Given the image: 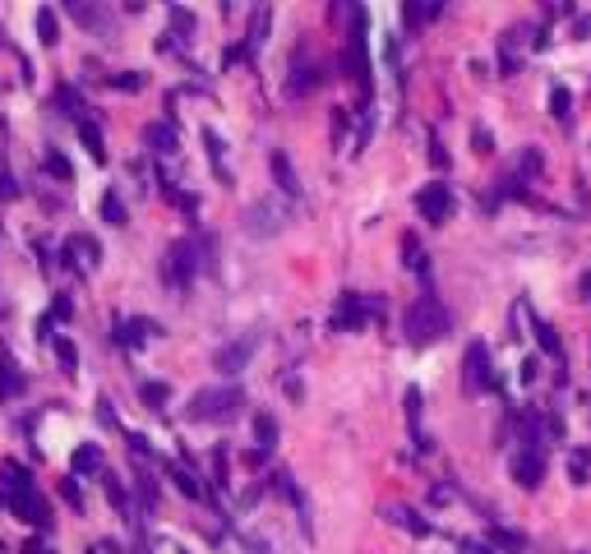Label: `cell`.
Here are the masks:
<instances>
[{"mask_svg": "<svg viewBox=\"0 0 591 554\" xmlns=\"http://www.w3.org/2000/svg\"><path fill=\"white\" fill-rule=\"evenodd\" d=\"M448 310H444V300L439 296H416L407 305V315H402V332H407V342L412 347H429V342H439L444 332H448Z\"/></svg>", "mask_w": 591, "mask_h": 554, "instance_id": "obj_1", "label": "cell"}, {"mask_svg": "<svg viewBox=\"0 0 591 554\" xmlns=\"http://www.w3.org/2000/svg\"><path fill=\"white\" fill-rule=\"evenodd\" d=\"M462 388L467 393H490L495 388V365H490V347L486 342H471L462 356Z\"/></svg>", "mask_w": 591, "mask_h": 554, "instance_id": "obj_5", "label": "cell"}, {"mask_svg": "<svg viewBox=\"0 0 591 554\" xmlns=\"http://www.w3.org/2000/svg\"><path fill=\"white\" fill-rule=\"evenodd\" d=\"M112 83H116V88H125V93H139V88H144V74H139V70H125V74H116Z\"/></svg>", "mask_w": 591, "mask_h": 554, "instance_id": "obj_37", "label": "cell"}, {"mask_svg": "<svg viewBox=\"0 0 591 554\" xmlns=\"http://www.w3.org/2000/svg\"><path fill=\"white\" fill-rule=\"evenodd\" d=\"M167 471H171V481H176V490H180L185 499H204V485H199L195 471H185V466H167Z\"/></svg>", "mask_w": 591, "mask_h": 554, "instance_id": "obj_23", "label": "cell"}, {"mask_svg": "<svg viewBox=\"0 0 591 554\" xmlns=\"http://www.w3.org/2000/svg\"><path fill=\"white\" fill-rule=\"evenodd\" d=\"M144 144H148L153 153H162V157L176 153V125H171V121H153V125L144 130Z\"/></svg>", "mask_w": 591, "mask_h": 554, "instance_id": "obj_15", "label": "cell"}, {"mask_svg": "<svg viewBox=\"0 0 591 554\" xmlns=\"http://www.w3.org/2000/svg\"><path fill=\"white\" fill-rule=\"evenodd\" d=\"M204 249H208V245H199V240H190V236H185V240H171L167 259H162V282H167V287H190L195 273L204 268V259H199Z\"/></svg>", "mask_w": 591, "mask_h": 554, "instance_id": "obj_3", "label": "cell"}, {"mask_svg": "<svg viewBox=\"0 0 591 554\" xmlns=\"http://www.w3.org/2000/svg\"><path fill=\"white\" fill-rule=\"evenodd\" d=\"M79 138H84V148H88V157L93 162H106V138H102V130L84 116V121H79Z\"/></svg>", "mask_w": 591, "mask_h": 554, "instance_id": "obj_19", "label": "cell"}, {"mask_svg": "<svg viewBox=\"0 0 591 554\" xmlns=\"http://www.w3.org/2000/svg\"><path fill=\"white\" fill-rule=\"evenodd\" d=\"M97 466H102V449L97 443H79L74 449V471L84 476V471H97Z\"/></svg>", "mask_w": 591, "mask_h": 554, "instance_id": "obj_25", "label": "cell"}, {"mask_svg": "<svg viewBox=\"0 0 591 554\" xmlns=\"http://www.w3.org/2000/svg\"><path fill=\"white\" fill-rule=\"evenodd\" d=\"M42 166H46V176H56V180H74V166H70L61 153H46Z\"/></svg>", "mask_w": 591, "mask_h": 554, "instance_id": "obj_31", "label": "cell"}, {"mask_svg": "<svg viewBox=\"0 0 591 554\" xmlns=\"http://www.w3.org/2000/svg\"><path fill=\"white\" fill-rule=\"evenodd\" d=\"M167 19H171V28H176V38H185V33H195V14L185 10V5H171L167 10Z\"/></svg>", "mask_w": 591, "mask_h": 554, "instance_id": "obj_32", "label": "cell"}, {"mask_svg": "<svg viewBox=\"0 0 591 554\" xmlns=\"http://www.w3.org/2000/svg\"><path fill=\"white\" fill-rule=\"evenodd\" d=\"M56 356H61L65 374H74V370H79V351H74V342H70V338H61V342H56Z\"/></svg>", "mask_w": 591, "mask_h": 554, "instance_id": "obj_36", "label": "cell"}, {"mask_svg": "<svg viewBox=\"0 0 591 554\" xmlns=\"http://www.w3.org/2000/svg\"><path fill=\"white\" fill-rule=\"evenodd\" d=\"M102 217L112 222V227H125V204L116 199V194H102Z\"/></svg>", "mask_w": 591, "mask_h": 554, "instance_id": "obj_34", "label": "cell"}, {"mask_svg": "<svg viewBox=\"0 0 591 554\" xmlns=\"http://www.w3.org/2000/svg\"><path fill=\"white\" fill-rule=\"evenodd\" d=\"M268 28H273V10H268V5H259V10L250 14V38H246V55H254V51L263 46Z\"/></svg>", "mask_w": 591, "mask_h": 554, "instance_id": "obj_18", "label": "cell"}, {"mask_svg": "<svg viewBox=\"0 0 591 554\" xmlns=\"http://www.w3.org/2000/svg\"><path fill=\"white\" fill-rule=\"evenodd\" d=\"M282 222H287V208H282V204L259 199V204H250V213H246V231H250V236H278Z\"/></svg>", "mask_w": 591, "mask_h": 554, "instance_id": "obj_8", "label": "cell"}, {"mask_svg": "<svg viewBox=\"0 0 591 554\" xmlns=\"http://www.w3.org/2000/svg\"><path fill=\"white\" fill-rule=\"evenodd\" d=\"M346 70L361 83V93H370V46H365V10H352V33H346Z\"/></svg>", "mask_w": 591, "mask_h": 554, "instance_id": "obj_4", "label": "cell"}, {"mask_svg": "<svg viewBox=\"0 0 591 554\" xmlns=\"http://www.w3.org/2000/svg\"><path fill=\"white\" fill-rule=\"evenodd\" d=\"M246 411V388L240 383H218V388H199L190 398V421H204V425H227Z\"/></svg>", "mask_w": 591, "mask_h": 554, "instance_id": "obj_2", "label": "cell"}, {"mask_svg": "<svg viewBox=\"0 0 591 554\" xmlns=\"http://www.w3.org/2000/svg\"><path fill=\"white\" fill-rule=\"evenodd\" d=\"M541 476H545V457L522 449V453L513 457V481H518L522 490H536V485H541Z\"/></svg>", "mask_w": 591, "mask_h": 554, "instance_id": "obj_12", "label": "cell"}, {"mask_svg": "<svg viewBox=\"0 0 591 554\" xmlns=\"http://www.w3.org/2000/svg\"><path fill=\"white\" fill-rule=\"evenodd\" d=\"M402 249H407V268H416V273H420V268H425V255H420V245H416V240L407 236V240H402Z\"/></svg>", "mask_w": 591, "mask_h": 554, "instance_id": "obj_38", "label": "cell"}, {"mask_svg": "<svg viewBox=\"0 0 591 554\" xmlns=\"http://www.w3.org/2000/svg\"><path fill=\"white\" fill-rule=\"evenodd\" d=\"M139 398L157 411V407H162V402L171 398V388H167V383H157V379H148V383H139Z\"/></svg>", "mask_w": 591, "mask_h": 554, "instance_id": "obj_27", "label": "cell"}, {"mask_svg": "<svg viewBox=\"0 0 591 554\" xmlns=\"http://www.w3.org/2000/svg\"><path fill=\"white\" fill-rule=\"evenodd\" d=\"M134 554H148V541L139 536V541H134Z\"/></svg>", "mask_w": 591, "mask_h": 554, "instance_id": "obj_43", "label": "cell"}, {"mask_svg": "<svg viewBox=\"0 0 591 554\" xmlns=\"http://www.w3.org/2000/svg\"><path fill=\"white\" fill-rule=\"evenodd\" d=\"M65 10L84 23V28H93V33H112V10L106 5H88V0H65Z\"/></svg>", "mask_w": 591, "mask_h": 554, "instance_id": "obj_11", "label": "cell"}, {"mask_svg": "<svg viewBox=\"0 0 591 554\" xmlns=\"http://www.w3.org/2000/svg\"><path fill=\"white\" fill-rule=\"evenodd\" d=\"M407 425H412V434L420 443V388H407ZM420 449H425V443H420Z\"/></svg>", "mask_w": 591, "mask_h": 554, "instance_id": "obj_30", "label": "cell"}, {"mask_svg": "<svg viewBox=\"0 0 591 554\" xmlns=\"http://www.w3.org/2000/svg\"><path fill=\"white\" fill-rule=\"evenodd\" d=\"M102 481H106V499H112V508H116L121 517H129V522H134V508H129V494H125L121 476H102Z\"/></svg>", "mask_w": 591, "mask_h": 554, "instance_id": "obj_22", "label": "cell"}, {"mask_svg": "<svg viewBox=\"0 0 591 554\" xmlns=\"http://www.w3.org/2000/svg\"><path fill=\"white\" fill-rule=\"evenodd\" d=\"M384 305L374 300V296H356V291H346L342 300H337V315H333V328L337 332H352V328H365L374 315H379Z\"/></svg>", "mask_w": 591, "mask_h": 554, "instance_id": "obj_6", "label": "cell"}, {"mask_svg": "<svg viewBox=\"0 0 591 554\" xmlns=\"http://www.w3.org/2000/svg\"><path fill=\"white\" fill-rule=\"evenodd\" d=\"M254 347H259V338H240V342H227L218 356H212V365H218L222 374H240L250 365V356H254Z\"/></svg>", "mask_w": 591, "mask_h": 554, "instance_id": "obj_10", "label": "cell"}, {"mask_svg": "<svg viewBox=\"0 0 591 554\" xmlns=\"http://www.w3.org/2000/svg\"><path fill=\"white\" fill-rule=\"evenodd\" d=\"M416 213L425 217V222H448L453 217V185H444V180H435V185H425L420 194H416Z\"/></svg>", "mask_w": 591, "mask_h": 554, "instance_id": "obj_7", "label": "cell"}, {"mask_svg": "<svg viewBox=\"0 0 591 554\" xmlns=\"http://www.w3.org/2000/svg\"><path fill=\"white\" fill-rule=\"evenodd\" d=\"M527 319H531V328H536V342H541V351H545V356H554V360H563V342H559L554 323H545L536 310H527Z\"/></svg>", "mask_w": 591, "mask_h": 554, "instance_id": "obj_16", "label": "cell"}, {"mask_svg": "<svg viewBox=\"0 0 591 554\" xmlns=\"http://www.w3.org/2000/svg\"><path fill=\"white\" fill-rule=\"evenodd\" d=\"M19 194V180L10 176V166H0V199H14Z\"/></svg>", "mask_w": 591, "mask_h": 554, "instance_id": "obj_39", "label": "cell"}, {"mask_svg": "<svg viewBox=\"0 0 591 554\" xmlns=\"http://www.w3.org/2000/svg\"><path fill=\"white\" fill-rule=\"evenodd\" d=\"M23 393V370L14 365V356L5 351V342H0V402H10Z\"/></svg>", "mask_w": 591, "mask_h": 554, "instance_id": "obj_13", "label": "cell"}, {"mask_svg": "<svg viewBox=\"0 0 591 554\" xmlns=\"http://www.w3.org/2000/svg\"><path fill=\"white\" fill-rule=\"evenodd\" d=\"M550 116H554V121H569V116H573V93H569V88H554V93H550Z\"/></svg>", "mask_w": 591, "mask_h": 554, "instance_id": "obj_26", "label": "cell"}, {"mask_svg": "<svg viewBox=\"0 0 591 554\" xmlns=\"http://www.w3.org/2000/svg\"><path fill=\"white\" fill-rule=\"evenodd\" d=\"M93 554H97V550H93Z\"/></svg>", "mask_w": 591, "mask_h": 554, "instance_id": "obj_44", "label": "cell"}, {"mask_svg": "<svg viewBox=\"0 0 591 554\" xmlns=\"http://www.w3.org/2000/svg\"><path fill=\"white\" fill-rule=\"evenodd\" d=\"M153 332H162L153 319H121V323H116V342H121V347H139L144 338H153Z\"/></svg>", "mask_w": 591, "mask_h": 554, "instance_id": "obj_14", "label": "cell"}, {"mask_svg": "<svg viewBox=\"0 0 591 554\" xmlns=\"http://www.w3.org/2000/svg\"><path fill=\"white\" fill-rule=\"evenodd\" d=\"M5 504L23 517V522H33V526H51V508H46V499L37 494V485H29V490H14V494H5Z\"/></svg>", "mask_w": 591, "mask_h": 554, "instance_id": "obj_9", "label": "cell"}, {"mask_svg": "<svg viewBox=\"0 0 591 554\" xmlns=\"http://www.w3.org/2000/svg\"><path fill=\"white\" fill-rule=\"evenodd\" d=\"M569 471H573V481L587 485V471H591V449H573L569 453Z\"/></svg>", "mask_w": 591, "mask_h": 554, "instance_id": "obj_29", "label": "cell"}, {"mask_svg": "<svg viewBox=\"0 0 591 554\" xmlns=\"http://www.w3.org/2000/svg\"><path fill=\"white\" fill-rule=\"evenodd\" d=\"M56 106H65V116L84 121V97H79L74 88H56Z\"/></svg>", "mask_w": 591, "mask_h": 554, "instance_id": "obj_28", "label": "cell"}, {"mask_svg": "<svg viewBox=\"0 0 591 554\" xmlns=\"http://www.w3.org/2000/svg\"><path fill=\"white\" fill-rule=\"evenodd\" d=\"M97 416H102V425H116V416H112V402H97Z\"/></svg>", "mask_w": 591, "mask_h": 554, "instance_id": "obj_42", "label": "cell"}, {"mask_svg": "<svg viewBox=\"0 0 591 554\" xmlns=\"http://www.w3.org/2000/svg\"><path fill=\"white\" fill-rule=\"evenodd\" d=\"M254 439H259V457L278 443V421H273L268 411H259V416H254Z\"/></svg>", "mask_w": 591, "mask_h": 554, "instance_id": "obj_21", "label": "cell"}, {"mask_svg": "<svg viewBox=\"0 0 591 554\" xmlns=\"http://www.w3.org/2000/svg\"><path fill=\"white\" fill-rule=\"evenodd\" d=\"M268 162H273V176H278V185H282V194H301V180H296V172H291V157L278 148L273 157H268Z\"/></svg>", "mask_w": 591, "mask_h": 554, "instance_id": "obj_20", "label": "cell"}, {"mask_svg": "<svg viewBox=\"0 0 591 554\" xmlns=\"http://www.w3.org/2000/svg\"><path fill=\"white\" fill-rule=\"evenodd\" d=\"M402 19L416 28V23H425V19H439V5H402Z\"/></svg>", "mask_w": 591, "mask_h": 554, "instance_id": "obj_35", "label": "cell"}, {"mask_svg": "<svg viewBox=\"0 0 591 554\" xmlns=\"http://www.w3.org/2000/svg\"><path fill=\"white\" fill-rule=\"evenodd\" d=\"M37 38H42L46 46H56V42H61V28H56V10H51V5H42V10H37Z\"/></svg>", "mask_w": 591, "mask_h": 554, "instance_id": "obj_24", "label": "cell"}, {"mask_svg": "<svg viewBox=\"0 0 591 554\" xmlns=\"http://www.w3.org/2000/svg\"><path fill=\"white\" fill-rule=\"evenodd\" d=\"M51 319H70V300H65V296L51 305ZM51 319H46V323H51Z\"/></svg>", "mask_w": 591, "mask_h": 554, "instance_id": "obj_41", "label": "cell"}, {"mask_svg": "<svg viewBox=\"0 0 591 554\" xmlns=\"http://www.w3.org/2000/svg\"><path fill=\"white\" fill-rule=\"evenodd\" d=\"M65 255H74L79 268H93V264L102 259V245H97L93 236H70V240H65Z\"/></svg>", "mask_w": 591, "mask_h": 554, "instance_id": "obj_17", "label": "cell"}, {"mask_svg": "<svg viewBox=\"0 0 591 554\" xmlns=\"http://www.w3.org/2000/svg\"><path fill=\"white\" fill-rule=\"evenodd\" d=\"M129 453H139V457H153V443L144 434H129Z\"/></svg>", "mask_w": 591, "mask_h": 554, "instance_id": "obj_40", "label": "cell"}, {"mask_svg": "<svg viewBox=\"0 0 591 554\" xmlns=\"http://www.w3.org/2000/svg\"><path fill=\"white\" fill-rule=\"evenodd\" d=\"M388 517H393L397 526H407V532H416V536H429V522H420V517H416V513H407V508H393Z\"/></svg>", "mask_w": 591, "mask_h": 554, "instance_id": "obj_33", "label": "cell"}]
</instances>
